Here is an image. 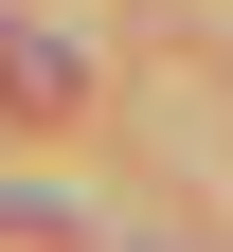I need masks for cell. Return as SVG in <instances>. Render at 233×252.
<instances>
[{
	"label": "cell",
	"instance_id": "cell-1",
	"mask_svg": "<svg viewBox=\"0 0 233 252\" xmlns=\"http://www.w3.org/2000/svg\"><path fill=\"white\" fill-rule=\"evenodd\" d=\"M72 90H90V72H72V54H54V36H0V108H36V126H54V108H72Z\"/></svg>",
	"mask_w": 233,
	"mask_h": 252
}]
</instances>
